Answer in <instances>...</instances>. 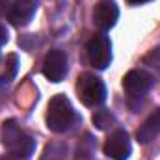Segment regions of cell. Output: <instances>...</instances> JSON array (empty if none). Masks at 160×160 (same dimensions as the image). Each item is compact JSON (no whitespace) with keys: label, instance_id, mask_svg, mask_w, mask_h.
Wrapping results in <instances>:
<instances>
[{"label":"cell","instance_id":"obj_1","mask_svg":"<svg viewBox=\"0 0 160 160\" xmlns=\"http://www.w3.org/2000/svg\"><path fill=\"white\" fill-rule=\"evenodd\" d=\"M0 138H2V145L9 151V157L28 160L30 155L34 153V147H36L34 140L17 125V121H13V119L4 121L2 123Z\"/></svg>","mask_w":160,"mask_h":160},{"label":"cell","instance_id":"obj_2","mask_svg":"<svg viewBox=\"0 0 160 160\" xmlns=\"http://www.w3.org/2000/svg\"><path fill=\"white\" fill-rule=\"evenodd\" d=\"M77 114L65 95H54L48 102L47 108V127L52 132H67L75 127L77 123Z\"/></svg>","mask_w":160,"mask_h":160},{"label":"cell","instance_id":"obj_3","mask_svg":"<svg viewBox=\"0 0 160 160\" xmlns=\"http://www.w3.org/2000/svg\"><path fill=\"white\" fill-rule=\"evenodd\" d=\"M77 89H78L80 101L86 106H99L106 101L104 82L93 73H82L77 82Z\"/></svg>","mask_w":160,"mask_h":160},{"label":"cell","instance_id":"obj_4","mask_svg":"<svg viewBox=\"0 0 160 160\" xmlns=\"http://www.w3.org/2000/svg\"><path fill=\"white\" fill-rule=\"evenodd\" d=\"M86 52H88V60L95 69H106L112 62V43L110 38L101 32L95 34L86 45Z\"/></svg>","mask_w":160,"mask_h":160},{"label":"cell","instance_id":"obj_5","mask_svg":"<svg viewBox=\"0 0 160 160\" xmlns=\"http://www.w3.org/2000/svg\"><path fill=\"white\" fill-rule=\"evenodd\" d=\"M43 75L50 82H62L67 75V54L63 50H50L43 62Z\"/></svg>","mask_w":160,"mask_h":160},{"label":"cell","instance_id":"obj_6","mask_svg":"<svg viewBox=\"0 0 160 160\" xmlns=\"http://www.w3.org/2000/svg\"><path fill=\"white\" fill-rule=\"evenodd\" d=\"M119 19V8L114 0H101L93 9V22L101 32H106L116 26Z\"/></svg>","mask_w":160,"mask_h":160},{"label":"cell","instance_id":"obj_7","mask_svg":"<svg viewBox=\"0 0 160 160\" xmlns=\"http://www.w3.org/2000/svg\"><path fill=\"white\" fill-rule=\"evenodd\" d=\"M151 86H153V77L142 69H132L123 78V88L128 93V97H142L151 89Z\"/></svg>","mask_w":160,"mask_h":160},{"label":"cell","instance_id":"obj_8","mask_svg":"<svg viewBox=\"0 0 160 160\" xmlns=\"http://www.w3.org/2000/svg\"><path fill=\"white\" fill-rule=\"evenodd\" d=\"M130 151H132L130 140L123 128H118L116 132H112L104 143V155L114 160H127L130 157Z\"/></svg>","mask_w":160,"mask_h":160},{"label":"cell","instance_id":"obj_9","mask_svg":"<svg viewBox=\"0 0 160 160\" xmlns=\"http://www.w3.org/2000/svg\"><path fill=\"white\" fill-rule=\"evenodd\" d=\"M38 11V0H15L8 11V19L13 26H26Z\"/></svg>","mask_w":160,"mask_h":160},{"label":"cell","instance_id":"obj_10","mask_svg":"<svg viewBox=\"0 0 160 160\" xmlns=\"http://www.w3.org/2000/svg\"><path fill=\"white\" fill-rule=\"evenodd\" d=\"M158 134H160V110H155L147 119L143 121V125L138 128L136 140H138L140 143L145 145V143L153 142Z\"/></svg>","mask_w":160,"mask_h":160},{"label":"cell","instance_id":"obj_11","mask_svg":"<svg viewBox=\"0 0 160 160\" xmlns=\"http://www.w3.org/2000/svg\"><path fill=\"white\" fill-rule=\"evenodd\" d=\"M93 125L99 130H110L116 125V116L110 110H97L93 114Z\"/></svg>","mask_w":160,"mask_h":160},{"label":"cell","instance_id":"obj_12","mask_svg":"<svg viewBox=\"0 0 160 160\" xmlns=\"http://www.w3.org/2000/svg\"><path fill=\"white\" fill-rule=\"evenodd\" d=\"M95 151V142L91 140V136H86L78 143V157L82 155V160H88Z\"/></svg>","mask_w":160,"mask_h":160},{"label":"cell","instance_id":"obj_13","mask_svg":"<svg viewBox=\"0 0 160 160\" xmlns=\"http://www.w3.org/2000/svg\"><path fill=\"white\" fill-rule=\"evenodd\" d=\"M17 69H19V58H17L15 54H9L8 60H6V82H9L11 78H15Z\"/></svg>","mask_w":160,"mask_h":160},{"label":"cell","instance_id":"obj_14","mask_svg":"<svg viewBox=\"0 0 160 160\" xmlns=\"http://www.w3.org/2000/svg\"><path fill=\"white\" fill-rule=\"evenodd\" d=\"M143 63H145V65H149L151 69H155V71H158V73H160V47H158V48H153L149 54H145Z\"/></svg>","mask_w":160,"mask_h":160},{"label":"cell","instance_id":"obj_15","mask_svg":"<svg viewBox=\"0 0 160 160\" xmlns=\"http://www.w3.org/2000/svg\"><path fill=\"white\" fill-rule=\"evenodd\" d=\"M6 41H8V30H6V26L0 24V47H2Z\"/></svg>","mask_w":160,"mask_h":160},{"label":"cell","instance_id":"obj_16","mask_svg":"<svg viewBox=\"0 0 160 160\" xmlns=\"http://www.w3.org/2000/svg\"><path fill=\"white\" fill-rule=\"evenodd\" d=\"M130 6H140V4H145V2H151V0H127Z\"/></svg>","mask_w":160,"mask_h":160},{"label":"cell","instance_id":"obj_17","mask_svg":"<svg viewBox=\"0 0 160 160\" xmlns=\"http://www.w3.org/2000/svg\"><path fill=\"white\" fill-rule=\"evenodd\" d=\"M6 6H8V0H0V15L6 11Z\"/></svg>","mask_w":160,"mask_h":160}]
</instances>
